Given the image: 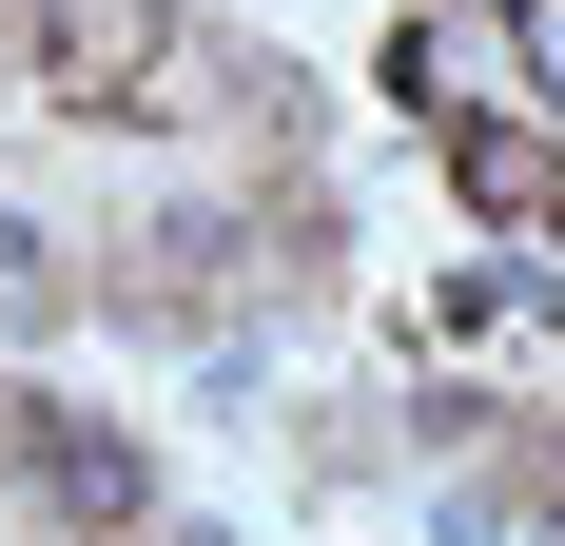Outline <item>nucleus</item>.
Listing matches in <instances>:
<instances>
[{
	"mask_svg": "<svg viewBox=\"0 0 565 546\" xmlns=\"http://www.w3.org/2000/svg\"><path fill=\"white\" fill-rule=\"evenodd\" d=\"M20 489H40L58 527H137V449L78 430V410H20Z\"/></svg>",
	"mask_w": 565,
	"mask_h": 546,
	"instance_id": "1",
	"label": "nucleus"
},
{
	"mask_svg": "<svg viewBox=\"0 0 565 546\" xmlns=\"http://www.w3.org/2000/svg\"><path fill=\"white\" fill-rule=\"evenodd\" d=\"M40 313H58V254H40L20 216H0V332H40Z\"/></svg>",
	"mask_w": 565,
	"mask_h": 546,
	"instance_id": "2",
	"label": "nucleus"
},
{
	"mask_svg": "<svg viewBox=\"0 0 565 546\" xmlns=\"http://www.w3.org/2000/svg\"><path fill=\"white\" fill-rule=\"evenodd\" d=\"M526 20V78H546V117H565V0H508Z\"/></svg>",
	"mask_w": 565,
	"mask_h": 546,
	"instance_id": "3",
	"label": "nucleus"
},
{
	"mask_svg": "<svg viewBox=\"0 0 565 546\" xmlns=\"http://www.w3.org/2000/svg\"><path fill=\"white\" fill-rule=\"evenodd\" d=\"M546 507H565V449H546Z\"/></svg>",
	"mask_w": 565,
	"mask_h": 546,
	"instance_id": "4",
	"label": "nucleus"
}]
</instances>
